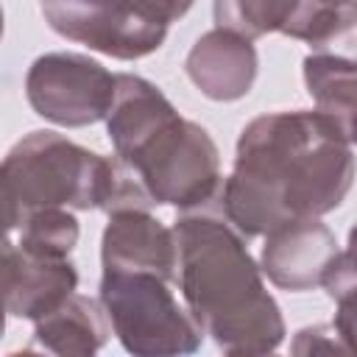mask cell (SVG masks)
I'll return each instance as SVG.
<instances>
[{
	"label": "cell",
	"mask_w": 357,
	"mask_h": 357,
	"mask_svg": "<svg viewBox=\"0 0 357 357\" xmlns=\"http://www.w3.org/2000/svg\"><path fill=\"white\" fill-rule=\"evenodd\" d=\"M349 184L351 137L332 117L271 114L243 131L223 206L245 234H259L337 206Z\"/></svg>",
	"instance_id": "6da1fadb"
},
{
	"label": "cell",
	"mask_w": 357,
	"mask_h": 357,
	"mask_svg": "<svg viewBox=\"0 0 357 357\" xmlns=\"http://www.w3.org/2000/svg\"><path fill=\"white\" fill-rule=\"evenodd\" d=\"M109 137L151 201L190 206L215 190L218 151L165 95L137 75H114Z\"/></svg>",
	"instance_id": "7a4b0ae2"
},
{
	"label": "cell",
	"mask_w": 357,
	"mask_h": 357,
	"mask_svg": "<svg viewBox=\"0 0 357 357\" xmlns=\"http://www.w3.org/2000/svg\"><path fill=\"white\" fill-rule=\"evenodd\" d=\"M176 251L181 254V287L198 321L223 343L243 335L237 312L282 337V321L273 298L262 290L257 265L243 243L218 220L184 218L176 226Z\"/></svg>",
	"instance_id": "3957f363"
},
{
	"label": "cell",
	"mask_w": 357,
	"mask_h": 357,
	"mask_svg": "<svg viewBox=\"0 0 357 357\" xmlns=\"http://www.w3.org/2000/svg\"><path fill=\"white\" fill-rule=\"evenodd\" d=\"M42 11L61 36L117 59L148 56L167 33L165 22L151 20L126 0H42Z\"/></svg>",
	"instance_id": "277c9868"
},
{
	"label": "cell",
	"mask_w": 357,
	"mask_h": 357,
	"mask_svg": "<svg viewBox=\"0 0 357 357\" xmlns=\"http://www.w3.org/2000/svg\"><path fill=\"white\" fill-rule=\"evenodd\" d=\"M28 100L53 123H95L112 109L114 75L86 56L47 53L28 73Z\"/></svg>",
	"instance_id": "5b68a950"
},
{
	"label": "cell",
	"mask_w": 357,
	"mask_h": 357,
	"mask_svg": "<svg viewBox=\"0 0 357 357\" xmlns=\"http://www.w3.org/2000/svg\"><path fill=\"white\" fill-rule=\"evenodd\" d=\"M162 282L165 279L151 271L106 268V273H103L100 296H103L109 315L117 326V335L123 337L128 351H145V340L153 335H167V337L192 335L195 337V329H190V324L184 321L181 310L176 307L170 290H165ZM190 349H195V346H190Z\"/></svg>",
	"instance_id": "8992f818"
},
{
	"label": "cell",
	"mask_w": 357,
	"mask_h": 357,
	"mask_svg": "<svg viewBox=\"0 0 357 357\" xmlns=\"http://www.w3.org/2000/svg\"><path fill=\"white\" fill-rule=\"evenodd\" d=\"M220 28L259 36L265 31H284L290 36L324 45L340 36L354 22V8L326 0H215Z\"/></svg>",
	"instance_id": "52a82bcc"
},
{
	"label": "cell",
	"mask_w": 357,
	"mask_h": 357,
	"mask_svg": "<svg viewBox=\"0 0 357 357\" xmlns=\"http://www.w3.org/2000/svg\"><path fill=\"white\" fill-rule=\"evenodd\" d=\"M173 240L139 209H120L103 234V265L120 271H151L162 279L173 268Z\"/></svg>",
	"instance_id": "ba28073f"
},
{
	"label": "cell",
	"mask_w": 357,
	"mask_h": 357,
	"mask_svg": "<svg viewBox=\"0 0 357 357\" xmlns=\"http://www.w3.org/2000/svg\"><path fill=\"white\" fill-rule=\"evenodd\" d=\"M254 50L234 33H206L190 56V75L212 98H240L254 78Z\"/></svg>",
	"instance_id": "9c48e42d"
},
{
	"label": "cell",
	"mask_w": 357,
	"mask_h": 357,
	"mask_svg": "<svg viewBox=\"0 0 357 357\" xmlns=\"http://www.w3.org/2000/svg\"><path fill=\"white\" fill-rule=\"evenodd\" d=\"M126 3H131L137 11L148 14L151 20H159V22L167 25V22L178 20L190 8L192 0H126Z\"/></svg>",
	"instance_id": "30bf717a"
},
{
	"label": "cell",
	"mask_w": 357,
	"mask_h": 357,
	"mask_svg": "<svg viewBox=\"0 0 357 357\" xmlns=\"http://www.w3.org/2000/svg\"><path fill=\"white\" fill-rule=\"evenodd\" d=\"M326 3H335V6H349V8H354V0H326Z\"/></svg>",
	"instance_id": "8fae6325"
},
{
	"label": "cell",
	"mask_w": 357,
	"mask_h": 357,
	"mask_svg": "<svg viewBox=\"0 0 357 357\" xmlns=\"http://www.w3.org/2000/svg\"><path fill=\"white\" fill-rule=\"evenodd\" d=\"M0 31H3V11H0Z\"/></svg>",
	"instance_id": "7c38bea8"
}]
</instances>
